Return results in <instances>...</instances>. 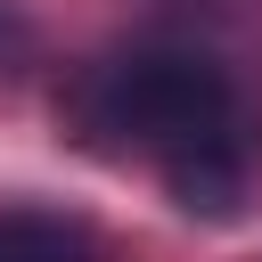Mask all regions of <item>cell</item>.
<instances>
[{
  "instance_id": "cell-1",
  "label": "cell",
  "mask_w": 262,
  "mask_h": 262,
  "mask_svg": "<svg viewBox=\"0 0 262 262\" xmlns=\"http://www.w3.org/2000/svg\"><path fill=\"white\" fill-rule=\"evenodd\" d=\"M57 115L74 147L106 164H156L172 205L196 221H237L262 172L254 98L213 49H188V41H131L90 57L66 82Z\"/></svg>"
},
{
  "instance_id": "cell-2",
  "label": "cell",
  "mask_w": 262,
  "mask_h": 262,
  "mask_svg": "<svg viewBox=\"0 0 262 262\" xmlns=\"http://www.w3.org/2000/svg\"><path fill=\"white\" fill-rule=\"evenodd\" d=\"M0 262H106V254H98V237L74 213L0 205Z\"/></svg>"
}]
</instances>
